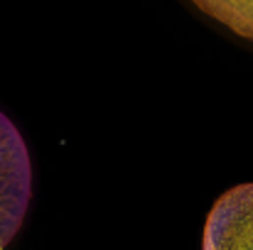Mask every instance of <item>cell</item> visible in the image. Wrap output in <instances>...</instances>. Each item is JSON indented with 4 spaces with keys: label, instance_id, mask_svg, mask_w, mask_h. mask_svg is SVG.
<instances>
[{
    "label": "cell",
    "instance_id": "cell-1",
    "mask_svg": "<svg viewBox=\"0 0 253 250\" xmlns=\"http://www.w3.org/2000/svg\"><path fill=\"white\" fill-rule=\"evenodd\" d=\"M32 199V165L15 123L0 110V250L17 236Z\"/></svg>",
    "mask_w": 253,
    "mask_h": 250
},
{
    "label": "cell",
    "instance_id": "cell-3",
    "mask_svg": "<svg viewBox=\"0 0 253 250\" xmlns=\"http://www.w3.org/2000/svg\"><path fill=\"white\" fill-rule=\"evenodd\" d=\"M204 15L253 42V0H192Z\"/></svg>",
    "mask_w": 253,
    "mask_h": 250
},
{
    "label": "cell",
    "instance_id": "cell-2",
    "mask_svg": "<svg viewBox=\"0 0 253 250\" xmlns=\"http://www.w3.org/2000/svg\"><path fill=\"white\" fill-rule=\"evenodd\" d=\"M202 250H253V184H239L216 199Z\"/></svg>",
    "mask_w": 253,
    "mask_h": 250
}]
</instances>
